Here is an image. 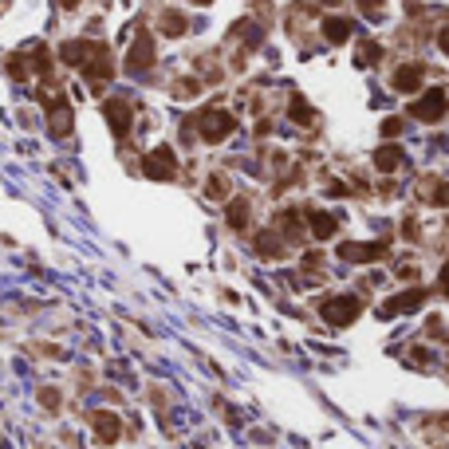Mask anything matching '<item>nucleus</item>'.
<instances>
[{"mask_svg": "<svg viewBox=\"0 0 449 449\" xmlns=\"http://www.w3.org/2000/svg\"><path fill=\"white\" fill-rule=\"evenodd\" d=\"M437 44H441V51H446V56H449V24L441 28V40H437Z\"/></svg>", "mask_w": 449, "mask_h": 449, "instance_id": "obj_26", "label": "nucleus"}, {"mask_svg": "<svg viewBox=\"0 0 449 449\" xmlns=\"http://www.w3.org/2000/svg\"><path fill=\"white\" fill-rule=\"evenodd\" d=\"M87 51H91V44H87V40H71V44H63V48H60V60L63 63H83Z\"/></svg>", "mask_w": 449, "mask_h": 449, "instance_id": "obj_15", "label": "nucleus"}, {"mask_svg": "<svg viewBox=\"0 0 449 449\" xmlns=\"http://www.w3.org/2000/svg\"><path fill=\"white\" fill-rule=\"evenodd\" d=\"M441 288H446V291H449V264H446V268H441Z\"/></svg>", "mask_w": 449, "mask_h": 449, "instance_id": "obj_27", "label": "nucleus"}, {"mask_svg": "<svg viewBox=\"0 0 449 449\" xmlns=\"http://www.w3.org/2000/svg\"><path fill=\"white\" fill-rule=\"evenodd\" d=\"M398 130H402L398 119H387V122H382V134H387V138H390V134H398Z\"/></svg>", "mask_w": 449, "mask_h": 449, "instance_id": "obj_22", "label": "nucleus"}, {"mask_svg": "<svg viewBox=\"0 0 449 449\" xmlns=\"http://www.w3.org/2000/svg\"><path fill=\"white\" fill-rule=\"evenodd\" d=\"M422 87V63H402L394 71V91H418Z\"/></svg>", "mask_w": 449, "mask_h": 449, "instance_id": "obj_10", "label": "nucleus"}, {"mask_svg": "<svg viewBox=\"0 0 449 449\" xmlns=\"http://www.w3.org/2000/svg\"><path fill=\"white\" fill-rule=\"evenodd\" d=\"M146 178H154V182H170L173 173H178V158H173V150H166V146H158V150H150L142 162Z\"/></svg>", "mask_w": 449, "mask_h": 449, "instance_id": "obj_3", "label": "nucleus"}, {"mask_svg": "<svg viewBox=\"0 0 449 449\" xmlns=\"http://www.w3.org/2000/svg\"><path fill=\"white\" fill-rule=\"evenodd\" d=\"M335 229H339V221L331 217V213H312V232H316V241L335 237Z\"/></svg>", "mask_w": 449, "mask_h": 449, "instance_id": "obj_13", "label": "nucleus"}, {"mask_svg": "<svg viewBox=\"0 0 449 449\" xmlns=\"http://www.w3.org/2000/svg\"><path fill=\"white\" fill-rule=\"evenodd\" d=\"M256 248H260V256H280V241L272 237V232H268V237H260V241H256Z\"/></svg>", "mask_w": 449, "mask_h": 449, "instance_id": "obj_20", "label": "nucleus"}, {"mask_svg": "<svg viewBox=\"0 0 449 449\" xmlns=\"http://www.w3.org/2000/svg\"><path fill=\"white\" fill-rule=\"evenodd\" d=\"M351 20H343V16H331V20H323V36H328V44H343V40L351 36Z\"/></svg>", "mask_w": 449, "mask_h": 449, "instance_id": "obj_12", "label": "nucleus"}, {"mask_svg": "<svg viewBox=\"0 0 449 449\" xmlns=\"http://www.w3.org/2000/svg\"><path fill=\"white\" fill-rule=\"evenodd\" d=\"M446 107H449L446 91H430L425 99H418V103H414V119H422V122H437L441 115H446Z\"/></svg>", "mask_w": 449, "mask_h": 449, "instance_id": "obj_5", "label": "nucleus"}, {"mask_svg": "<svg viewBox=\"0 0 449 449\" xmlns=\"http://www.w3.org/2000/svg\"><path fill=\"white\" fill-rule=\"evenodd\" d=\"M378 56H382V48H378V44H359L355 63H359V67H371V63H378Z\"/></svg>", "mask_w": 449, "mask_h": 449, "instance_id": "obj_16", "label": "nucleus"}, {"mask_svg": "<svg viewBox=\"0 0 449 449\" xmlns=\"http://www.w3.org/2000/svg\"><path fill=\"white\" fill-rule=\"evenodd\" d=\"M375 166H378L382 173L398 170V166H402V150H398V146H382V150L375 154Z\"/></svg>", "mask_w": 449, "mask_h": 449, "instance_id": "obj_14", "label": "nucleus"}, {"mask_svg": "<svg viewBox=\"0 0 449 449\" xmlns=\"http://www.w3.org/2000/svg\"><path fill=\"white\" fill-rule=\"evenodd\" d=\"M359 8H366V12H378V8H382V0H359Z\"/></svg>", "mask_w": 449, "mask_h": 449, "instance_id": "obj_24", "label": "nucleus"}, {"mask_svg": "<svg viewBox=\"0 0 449 449\" xmlns=\"http://www.w3.org/2000/svg\"><path fill=\"white\" fill-rule=\"evenodd\" d=\"M434 201H437V205H449V185H446V189H437Z\"/></svg>", "mask_w": 449, "mask_h": 449, "instance_id": "obj_25", "label": "nucleus"}, {"mask_svg": "<svg viewBox=\"0 0 449 449\" xmlns=\"http://www.w3.org/2000/svg\"><path fill=\"white\" fill-rule=\"evenodd\" d=\"M150 63H154V40H150V32H138L130 56H126V67H130V71H146Z\"/></svg>", "mask_w": 449, "mask_h": 449, "instance_id": "obj_6", "label": "nucleus"}, {"mask_svg": "<svg viewBox=\"0 0 449 449\" xmlns=\"http://www.w3.org/2000/svg\"><path fill=\"white\" fill-rule=\"evenodd\" d=\"M51 130H56V134H67V130H71V110H67V107L51 110Z\"/></svg>", "mask_w": 449, "mask_h": 449, "instance_id": "obj_18", "label": "nucleus"}, {"mask_svg": "<svg viewBox=\"0 0 449 449\" xmlns=\"http://www.w3.org/2000/svg\"><path fill=\"white\" fill-rule=\"evenodd\" d=\"M87 75L91 79H110V71H115V63H110V51L103 48V44H91V51H87Z\"/></svg>", "mask_w": 449, "mask_h": 449, "instance_id": "obj_8", "label": "nucleus"}, {"mask_svg": "<svg viewBox=\"0 0 449 449\" xmlns=\"http://www.w3.org/2000/svg\"><path fill=\"white\" fill-rule=\"evenodd\" d=\"M40 402H44L48 410H56V390H44V394H40Z\"/></svg>", "mask_w": 449, "mask_h": 449, "instance_id": "obj_23", "label": "nucleus"}, {"mask_svg": "<svg viewBox=\"0 0 449 449\" xmlns=\"http://www.w3.org/2000/svg\"><path fill=\"white\" fill-rule=\"evenodd\" d=\"M107 122H110V130L115 134H126L130 130V107H126L122 99H110L107 103Z\"/></svg>", "mask_w": 449, "mask_h": 449, "instance_id": "obj_11", "label": "nucleus"}, {"mask_svg": "<svg viewBox=\"0 0 449 449\" xmlns=\"http://www.w3.org/2000/svg\"><path fill=\"white\" fill-rule=\"evenodd\" d=\"M60 4H63V8H75V4H79V0H60Z\"/></svg>", "mask_w": 449, "mask_h": 449, "instance_id": "obj_28", "label": "nucleus"}, {"mask_svg": "<svg viewBox=\"0 0 449 449\" xmlns=\"http://www.w3.org/2000/svg\"><path fill=\"white\" fill-rule=\"evenodd\" d=\"M343 260H359V264H371V260H382L387 256V244L382 241H366V244H343L339 248Z\"/></svg>", "mask_w": 449, "mask_h": 449, "instance_id": "obj_7", "label": "nucleus"}, {"mask_svg": "<svg viewBox=\"0 0 449 449\" xmlns=\"http://www.w3.org/2000/svg\"><path fill=\"white\" fill-rule=\"evenodd\" d=\"M209 197H225V182H221V178H213V182H209Z\"/></svg>", "mask_w": 449, "mask_h": 449, "instance_id": "obj_21", "label": "nucleus"}, {"mask_svg": "<svg viewBox=\"0 0 449 449\" xmlns=\"http://www.w3.org/2000/svg\"><path fill=\"white\" fill-rule=\"evenodd\" d=\"M162 32H166V36H182V32H185V16L166 12V16H162Z\"/></svg>", "mask_w": 449, "mask_h": 449, "instance_id": "obj_17", "label": "nucleus"}, {"mask_svg": "<svg viewBox=\"0 0 449 449\" xmlns=\"http://www.w3.org/2000/svg\"><path fill=\"white\" fill-rule=\"evenodd\" d=\"M244 213H248L244 201H232V205H229V225H232V229H244V221H248Z\"/></svg>", "mask_w": 449, "mask_h": 449, "instance_id": "obj_19", "label": "nucleus"}, {"mask_svg": "<svg viewBox=\"0 0 449 449\" xmlns=\"http://www.w3.org/2000/svg\"><path fill=\"white\" fill-rule=\"evenodd\" d=\"M328 4H331V0H328Z\"/></svg>", "mask_w": 449, "mask_h": 449, "instance_id": "obj_30", "label": "nucleus"}, {"mask_svg": "<svg viewBox=\"0 0 449 449\" xmlns=\"http://www.w3.org/2000/svg\"><path fill=\"white\" fill-rule=\"evenodd\" d=\"M425 304V288H410V291H398V296H390L387 304H382V316H410L418 307Z\"/></svg>", "mask_w": 449, "mask_h": 449, "instance_id": "obj_4", "label": "nucleus"}, {"mask_svg": "<svg viewBox=\"0 0 449 449\" xmlns=\"http://www.w3.org/2000/svg\"><path fill=\"white\" fill-rule=\"evenodd\" d=\"M363 304H359V296H331L328 304H323V319H328L331 328H351L355 319H359Z\"/></svg>", "mask_w": 449, "mask_h": 449, "instance_id": "obj_1", "label": "nucleus"}, {"mask_svg": "<svg viewBox=\"0 0 449 449\" xmlns=\"http://www.w3.org/2000/svg\"><path fill=\"white\" fill-rule=\"evenodd\" d=\"M194 122H197V130H201L205 142H221V138H229L232 134V115L229 110H201Z\"/></svg>", "mask_w": 449, "mask_h": 449, "instance_id": "obj_2", "label": "nucleus"}, {"mask_svg": "<svg viewBox=\"0 0 449 449\" xmlns=\"http://www.w3.org/2000/svg\"><path fill=\"white\" fill-rule=\"evenodd\" d=\"M91 425H95V437L99 441H119V434H122V425H119V418L115 414H107V410H99V414H91Z\"/></svg>", "mask_w": 449, "mask_h": 449, "instance_id": "obj_9", "label": "nucleus"}, {"mask_svg": "<svg viewBox=\"0 0 449 449\" xmlns=\"http://www.w3.org/2000/svg\"><path fill=\"white\" fill-rule=\"evenodd\" d=\"M194 4H209V0H194Z\"/></svg>", "mask_w": 449, "mask_h": 449, "instance_id": "obj_29", "label": "nucleus"}]
</instances>
